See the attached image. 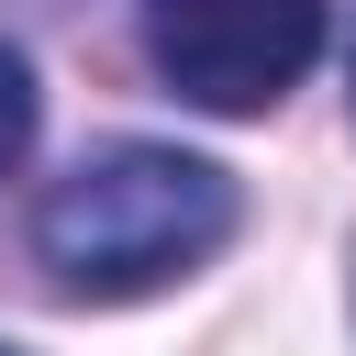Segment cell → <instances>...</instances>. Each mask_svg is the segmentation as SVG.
<instances>
[{
	"label": "cell",
	"instance_id": "cell-3",
	"mask_svg": "<svg viewBox=\"0 0 356 356\" xmlns=\"http://www.w3.org/2000/svg\"><path fill=\"white\" fill-rule=\"evenodd\" d=\"M22 145H33V67L0 44V167H22Z\"/></svg>",
	"mask_w": 356,
	"mask_h": 356
},
{
	"label": "cell",
	"instance_id": "cell-2",
	"mask_svg": "<svg viewBox=\"0 0 356 356\" xmlns=\"http://www.w3.org/2000/svg\"><path fill=\"white\" fill-rule=\"evenodd\" d=\"M323 22H334V0H145V67L189 111L256 122L312 78Z\"/></svg>",
	"mask_w": 356,
	"mask_h": 356
},
{
	"label": "cell",
	"instance_id": "cell-1",
	"mask_svg": "<svg viewBox=\"0 0 356 356\" xmlns=\"http://www.w3.org/2000/svg\"><path fill=\"white\" fill-rule=\"evenodd\" d=\"M234 234V178L189 145H100L67 178H44L33 200V256L67 300H145L167 278H189L200 256H222Z\"/></svg>",
	"mask_w": 356,
	"mask_h": 356
},
{
	"label": "cell",
	"instance_id": "cell-5",
	"mask_svg": "<svg viewBox=\"0 0 356 356\" xmlns=\"http://www.w3.org/2000/svg\"><path fill=\"white\" fill-rule=\"evenodd\" d=\"M0 356H11V345H0Z\"/></svg>",
	"mask_w": 356,
	"mask_h": 356
},
{
	"label": "cell",
	"instance_id": "cell-4",
	"mask_svg": "<svg viewBox=\"0 0 356 356\" xmlns=\"http://www.w3.org/2000/svg\"><path fill=\"white\" fill-rule=\"evenodd\" d=\"M345 100H356V56H345Z\"/></svg>",
	"mask_w": 356,
	"mask_h": 356
}]
</instances>
